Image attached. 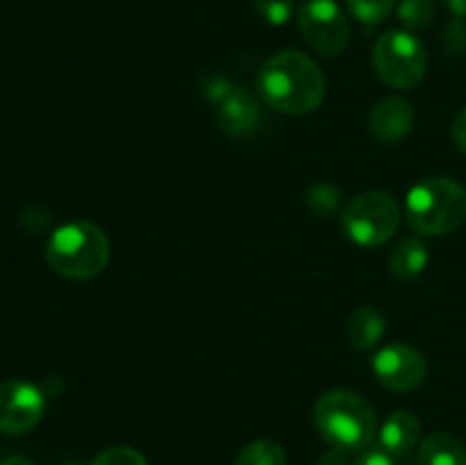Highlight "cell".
I'll list each match as a JSON object with an SVG mask.
<instances>
[{"mask_svg": "<svg viewBox=\"0 0 466 465\" xmlns=\"http://www.w3.org/2000/svg\"><path fill=\"white\" fill-rule=\"evenodd\" d=\"M46 263L59 276L89 281L107 269L109 237L91 222L64 223L46 244Z\"/></svg>", "mask_w": 466, "mask_h": 465, "instance_id": "3", "label": "cell"}, {"mask_svg": "<svg viewBox=\"0 0 466 465\" xmlns=\"http://www.w3.org/2000/svg\"><path fill=\"white\" fill-rule=\"evenodd\" d=\"M399 456L390 454V451L382 450L380 445L378 447H367V450L360 451V456L355 459L353 465H399Z\"/></svg>", "mask_w": 466, "mask_h": 465, "instance_id": "23", "label": "cell"}, {"mask_svg": "<svg viewBox=\"0 0 466 465\" xmlns=\"http://www.w3.org/2000/svg\"><path fill=\"white\" fill-rule=\"evenodd\" d=\"M258 94L262 103L282 114H309L326 98V76L308 55L280 50L262 64L258 73Z\"/></svg>", "mask_w": 466, "mask_h": 465, "instance_id": "1", "label": "cell"}, {"mask_svg": "<svg viewBox=\"0 0 466 465\" xmlns=\"http://www.w3.org/2000/svg\"><path fill=\"white\" fill-rule=\"evenodd\" d=\"M314 427L335 450L362 451L378 433L376 410L350 390H330L314 406Z\"/></svg>", "mask_w": 466, "mask_h": 465, "instance_id": "2", "label": "cell"}, {"mask_svg": "<svg viewBox=\"0 0 466 465\" xmlns=\"http://www.w3.org/2000/svg\"><path fill=\"white\" fill-rule=\"evenodd\" d=\"M385 317L380 315V310L362 305L346 322V340L358 351L373 349L385 337Z\"/></svg>", "mask_w": 466, "mask_h": 465, "instance_id": "13", "label": "cell"}, {"mask_svg": "<svg viewBox=\"0 0 466 465\" xmlns=\"http://www.w3.org/2000/svg\"><path fill=\"white\" fill-rule=\"evenodd\" d=\"M66 465H80V463H66Z\"/></svg>", "mask_w": 466, "mask_h": 465, "instance_id": "29", "label": "cell"}, {"mask_svg": "<svg viewBox=\"0 0 466 465\" xmlns=\"http://www.w3.org/2000/svg\"><path fill=\"white\" fill-rule=\"evenodd\" d=\"M405 217L419 235H446L466 222V190L451 178H426L408 191Z\"/></svg>", "mask_w": 466, "mask_h": 465, "instance_id": "4", "label": "cell"}, {"mask_svg": "<svg viewBox=\"0 0 466 465\" xmlns=\"http://www.w3.org/2000/svg\"><path fill=\"white\" fill-rule=\"evenodd\" d=\"M346 454H349V451L335 450V447H332L330 451H326V454L319 459V465H350L349 456Z\"/></svg>", "mask_w": 466, "mask_h": 465, "instance_id": "26", "label": "cell"}, {"mask_svg": "<svg viewBox=\"0 0 466 465\" xmlns=\"http://www.w3.org/2000/svg\"><path fill=\"white\" fill-rule=\"evenodd\" d=\"M232 89H235V87H232L228 80H223V78H214V80L205 87V91H208V98L217 105L221 103V100L226 98Z\"/></svg>", "mask_w": 466, "mask_h": 465, "instance_id": "24", "label": "cell"}, {"mask_svg": "<svg viewBox=\"0 0 466 465\" xmlns=\"http://www.w3.org/2000/svg\"><path fill=\"white\" fill-rule=\"evenodd\" d=\"M444 5L455 14V18L466 16V0H444Z\"/></svg>", "mask_w": 466, "mask_h": 465, "instance_id": "27", "label": "cell"}, {"mask_svg": "<svg viewBox=\"0 0 466 465\" xmlns=\"http://www.w3.org/2000/svg\"><path fill=\"white\" fill-rule=\"evenodd\" d=\"M0 465H35L30 459L25 456H7V459L0 460Z\"/></svg>", "mask_w": 466, "mask_h": 465, "instance_id": "28", "label": "cell"}, {"mask_svg": "<svg viewBox=\"0 0 466 465\" xmlns=\"http://www.w3.org/2000/svg\"><path fill=\"white\" fill-rule=\"evenodd\" d=\"M235 465H287V454L278 442L255 440L239 451Z\"/></svg>", "mask_w": 466, "mask_h": 465, "instance_id": "16", "label": "cell"}, {"mask_svg": "<svg viewBox=\"0 0 466 465\" xmlns=\"http://www.w3.org/2000/svg\"><path fill=\"white\" fill-rule=\"evenodd\" d=\"M414 126V109L400 96H387V98L378 100L376 108L371 109V119H369V128L371 135L378 141L385 144H396L403 141L410 135Z\"/></svg>", "mask_w": 466, "mask_h": 465, "instance_id": "11", "label": "cell"}, {"mask_svg": "<svg viewBox=\"0 0 466 465\" xmlns=\"http://www.w3.org/2000/svg\"><path fill=\"white\" fill-rule=\"evenodd\" d=\"M349 12L367 26H378L394 12L396 0H346Z\"/></svg>", "mask_w": 466, "mask_h": 465, "instance_id": "18", "label": "cell"}, {"mask_svg": "<svg viewBox=\"0 0 466 465\" xmlns=\"http://www.w3.org/2000/svg\"><path fill=\"white\" fill-rule=\"evenodd\" d=\"M373 68L385 85L394 89H414L426 76V46L410 30L385 32L373 46Z\"/></svg>", "mask_w": 466, "mask_h": 465, "instance_id": "6", "label": "cell"}, {"mask_svg": "<svg viewBox=\"0 0 466 465\" xmlns=\"http://www.w3.org/2000/svg\"><path fill=\"white\" fill-rule=\"evenodd\" d=\"M441 46L449 55L460 57L466 53V23L464 18H453L451 23H446L444 32H441Z\"/></svg>", "mask_w": 466, "mask_h": 465, "instance_id": "22", "label": "cell"}, {"mask_svg": "<svg viewBox=\"0 0 466 465\" xmlns=\"http://www.w3.org/2000/svg\"><path fill=\"white\" fill-rule=\"evenodd\" d=\"M421 424L410 410H394L378 431V445L394 456H405L417 447Z\"/></svg>", "mask_w": 466, "mask_h": 465, "instance_id": "12", "label": "cell"}, {"mask_svg": "<svg viewBox=\"0 0 466 465\" xmlns=\"http://www.w3.org/2000/svg\"><path fill=\"white\" fill-rule=\"evenodd\" d=\"M259 119H262L259 100L255 98L248 89L235 87V89L218 103L217 121L218 128H221L228 137H237V140L248 137L250 132L258 128Z\"/></svg>", "mask_w": 466, "mask_h": 465, "instance_id": "10", "label": "cell"}, {"mask_svg": "<svg viewBox=\"0 0 466 465\" xmlns=\"http://www.w3.org/2000/svg\"><path fill=\"white\" fill-rule=\"evenodd\" d=\"M308 205L312 208L314 214L319 217H330L339 210L341 205V194L337 187L328 185V182H319L312 190L308 191Z\"/></svg>", "mask_w": 466, "mask_h": 465, "instance_id": "19", "label": "cell"}, {"mask_svg": "<svg viewBox=\"0 0 466 465\" xmlns=\"http://www.w3.org/2000/svg\"><path fill=\"white\" fill-rule=\"evenodd\" d=\"M419 465H466L462 442L449 433H432L419 445Z\"/></svg>", "mask_w": 466, "mask_h": 465, "instance_id": "15", "label": "cell"}, {"mask_svg": "<svg viewBox=\"0 0 466 465\" xmlns=\"http://www.w3.org/2000/svg\"><path fill=\"white\" fill-rule=\"evenodd\" d=\"M255 12L267 26H285L294 16L291 0H255Z\"/></svg>", "mask_w": 466, "mask_h": 465, "instance_id": "20", "label": "cell"}, {"mask_svg": "<svg viewBox=\"0 0 466 465\" xmlns=\"http://www.w3.org/2000/svg\"><path fill=\"white\" fill-rule=\"evenodd\" d=\"M399 18L410 32L423 30L435 18V3L432 0H400Z\"/></svg>", "mask_w": 466, "mask_h": 465, "instance_id": "17", "label": "cell"}, {"mask_svg": "<svg viewBox=\"0 0 466 465\" xmlns=\"http://www.w3.org/2000/svg\"><path fill=\"white\" fill-rule=\"evenodd\" d=\"M46 413V392L30 381L0 383V431L21 436L32 431Z\"/></svg>", "mask_w": 466, "mask_h": 465, "instance_id": "9", "label": "cell"}, {"mask_svg": "<svg viewBox=\"0 0 466 465\" xmlns=\"http://www.w3.org/2000/svg\"><path fill=\"white\" fill-rule=\"evenodd\" d=\"M373 374L378 383L391 392H412L421 388L428 377V363L423 354L405 342L387 345L373 356Z\"/></svg>", "mask_w": 466, "mask_h": 465, "instance_id": "8", "label": "cell"}, {"mask_svg": "<svg viewBox=\"0 0 466 465\" xmlns=\"http://www.w3.org/2000/svg\"><path fill=\"white\" fill-rule=\"evenodd\" d=\"M299 30L317 53L337 57L349 48L350 26L335 0H309L299 12Z\"/></svg>", "mask_w": 466, "mask_h": 465, "instance_id": "7", "label": "cell"}, {"mask_svg": "<svg viewBox=\"0 0 466 465\" xmlns=\"http://www.w3.org/2000/svg\"><path fill=\"white\" fill-rule=\"evenodd\" d=\"M400 205L387 191H364L349 201L341 212V228L350 242L364 249L387 244L400 226Z\"/></svg>", "mask_w": 466, "mask_h": 465, "instance_id": "5", "label": "cell"}, {"mask_svg": "<svg viewBox=\"0 0 466 465\" xmlns=\"http://www.w3.org/2000/svg\"><path fill=\"white\" fill-rule=\"evenodd\" d=\"M453 140L458 144V149L466 153V108L460 109L458 117L453 121Z\"/></svg>", "mask_w": 466, "mask_h": 465, "instance_id": "25", "label": "cell"}, {"mask_svg": "<svg viewBox=\"0 0 466 465\" xmlns=\"http://www.w3.org/2000/svg\"><path fill=\"white\" fill-rule=\"evenodd\" d=\"M89 465H148L144 454H139L132 447H109V450L100 451Z\"/></svg>", "mask_w": 466, "mask_h": 465, "instance_id": "21", "label": "cell"}, {"mask_svg": "<svg viewBox=\"0 0 466 465\" xmlns=\"http://www.w3.org/2000/svg\"><path fill=\"white\" fill-rule=\"evenodd\" d=\"M428 260H431V255H428L426 244L417 237H405L391 251L390 269L400 281H414L426 272Z\"/></svg>", "mask_w": 466, "mask_h": 465, "instance_id": "14", "label": "cell"}]
</instances>
